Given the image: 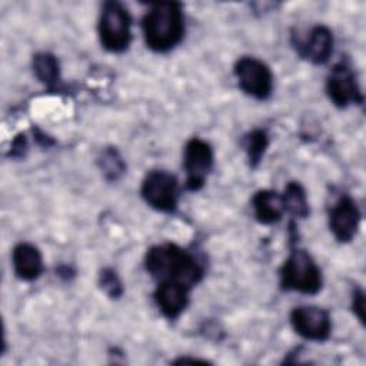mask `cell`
I'll return each instance as SVG.
<instances>
[{
	"instance_id": "cell-1",
	"label": "cell",
	"mask_w": 366,
	"mask_h": 366,
	"mask_svg": "<svg viewBox=\"0 0 366 366\" xmlns=\"http://www.w3.org/2000/svg\"><path fill=\"white\" fill-rule=\"evenodd\" d=\"M146 272L156 280H174L189 287L204 276V267L190 252L174 243L152 246L144 256Z\"/></svg>"
},
{
	"instance_id": "cell-2",
	"label": "cell",
	"mask_w": 366,
	"mask_h": 366,
	"mask_svg": "<svg viewBox=\"0 0 366 366\" xmlns=\"http://www.w3.org/2000/svg\"><path fill=\"white\" fill-rule=\"evenodd\" d=\"M143 37L147 47L156 53L173 50L184 36L183 7L177 1L150 4L142 20Z\"/></svg>"
},
{
	"instance_id": "cell-3",
	"label": "cell",
	"mask_w": 366,
	"mask_h": 366,
	"mask_svg": "<svg viewBox=\"0 0 366 366\" xmlns=\"http://www.w3.org/2000/svg\"><path fill=\"white\" fill-rule=\"evenodd\" d=\"M280 287L286 292L316 295L322 289V270L305 249L295 247L279 270Z\"/></svg>"
},
{
	"instance_id": "cell-4",
	"label": "cell",
	"mask_w": 366,
	"mask_h": 366,
	"mask_svg": "<svg viewBox=\"0 0 366 366\" xmlns=\"http://www.w3.org/2000/svg\"><path fill=\"white\" fill-rule=\"evenodd\" d=\"M99 39L110 53H123L132 41V17L119 1H106L99 19Z\"/></svg>"
},
{
	"instance_id": "cell-5",
	"label": "cell",
	"mask_w": 366,
	"mask_h": 366,
	"mask_svg": "<svg viewBox=\"0 0 366 366\" xmlns=\"http://www.w3.org/2000/svg\"><path fill=\"white\" fill-rule=\"evenodd\" d=\"M140 194L152 209L172 213L179 203L177 179L166 170H152L142 182Z\"/></svg>"
},
{
	"instance_id": "cell-6",
	"label": "cell",
	"mask_w": 366,
	"mask_h": 366,
	"mask_svg": "<svg viewBox=\"0 0 366 366\" xmlns=\"http://www.w3.org/2000/svg\"><path fill=\"white\" fill-rule=\"evenodd\" d=\"M237 84L247 96L266 100L273 92V74L266 63L256 57L243 56L233 67Z\"/></svg>"
},
{
	"instance_id": "cell-7",
	"label": "cell",
	"mask_w": 366,
	"mask_h": 366,
	"mask_svg": "<svg viewBox=\"0 0 366 366\" xmlns=\"http://www.w3.org/2000/svg\"><path fill=\"white\" fill-rule=\"evenodd\" d=\"M326 93L330 102L339 109H346L350 104H362L365 100L356 74L346 60H340L329 71Z\"/></svg>"
},
{
	"instance_id": "cell-8",
	"label": "cell",
	"mask_w": 366,
	"mask_h": 366,
	"mask_svg": "<svg viewBox=\"0 0 366 366\" xmlns=\"http://www.w3.org/2000/svg\"><path fill=\"white\" fill-rule=\"evenodd\" d=\"M213 149L199 137L190 139L183 152V169L186 172V189L190 192L200 190L213 167Z\"/></svg>"
},
{
	"instance_id": "cell-9",
	"label": "cell",
	"mask_w": 366,
	"mask_h": 366,
	"mask_svg": "<svg viewBox=\"0 0 366 366\" xmlns=\"http://www.w3.org/2000/svg\"><path fill=\"white\" fill-rule=\"evenodd\" d=\"M293 330L306 340L325 342L332 333V319L327 310L317 306H297L290 312Z\"/></svg>"
},
{
	"instance_id": "cell-10",
	"label": "cell",
	"mask_w": 366,
	"mask_h": 366,
	"mask_svg": "<svg viewBox=\"0 0 366 366\" xmlns=\"http://www.w3.org/2000/svg\"><path fill=\"white\" fill-rule=\"evenodd\" d=\"M292 43L297 53L313 64H325L333 53V34L323 24L313 26L305 36L292 34Z\"/></svg>"
},
{
	"instance_id": "cell-11",
	"label": "cell",
	"mask_w": 366,
	"mask_h": 366,
	"mask_svg": "<svg viewBox=\"0 0 366 366\" xmlns=\"http://www.w3.org/2000/svg\"><path fill=\"white\" fill-rule=\"evenodd\" d=\"M360 223V210L356 202L342 194L329 209V227L335 239L340 243H349L357 233Z\"/></svg>"
},
{
	"instance_id": "cell-12",
	"label": "cell",
	"mask_w": 366,
	"mask_h": 366,
	"mask_svg": "<svg viewBox=\"0 0 366 366\" xmlns=\"http://www.w3.org/2000/svg\"><path fill=\"white\" fill-rule=\"evenodd\" d=\"M189 286L174 280L159 282L153 296L164 317L173 320L182 315L189 305Z\"/></svg>"
},
{
	"instance_id": "cell-13",
	"label": "cell",
	"mask_w": 366,
	"mask_h": 366,
	"mask_svg": "<svg viewBox=\"0 0 366 366\" xmlns=\"http://www.w3.org/2000/svg\"><path fill=\"white\" fill-rule=\"evenodd\" d=\"M11 264L16 276L26 282L36 280L43 272V257L40 250L34 244L26 242L14 246Z\"/></svg>"
},
{
	"instance_id": "cell-14",
	"label": "cell",
	"mask_w": 366,
	"mask_h": 366,
	"mask_svg": "<svg viewBox=\"0 0 366 366\" xmlns=\"http://www.w3.org/2000/svg\"><path fill=\"white\" fill-rule=\"evenodd\" d=\"M252 209L254 217L262 224H273L277 223L283 213V203L282 196L274 190H259L252 197Z\"/></svg>"
},
{
	"instance_id": "cell-15",
	"label": "cell",
	"mask_w": 366,
	"mask_h": 366,
	"mask_svg": "<svg viewBox=\"0 0 366 366\" xmlns=\"http://www.w3.org/2000/svg\"><path fill=\"white\" fill-rule=\"evenodd\" d=\"M280 196L285 212H289L292 216L299 219H306L309 216L310 207L306 190L299 182H289Z\"/></svg>"
},
{
	"instance_id": "cell-16",
	"label": "cell",
	"mask_w": 366,
	"mask_h": 366,
	"mask_svg": "<svg viewBox=\"0 0 366 366\" xmlns=\"http://www.w3.org/2000/svg\"><path fill=\"white\" fill-rule=\"evenodd\" d=\"M33 73L37 80L47 87H51L60 81V64L54 54L49 51H40L33 56Z\"/></svg>"
},
{
	"instance_id": "cell-17",
	"label": "cell",
	"mask_w": 366,
	"mask_h": 366,
	"mask_svg": "<svg viewBox=\"0 0 366 366\" xmlns=\"http://www.w3.org/2000/svg\"><path fill=\"white\" fill-rule=\"evenodd\" d=\"M242 147L246 153L247 163L252 169L257 167L269 147V136L263 129H254L242 139Z\"/></svg>"
},
{
	"instance_id": "cell-18",
	"label": "cell",
	"mask_w": 366,
	"mask_h": 366,
	"mask_svg": "<svg viewBox=\"0 0 366 366\" xmlns=\"http://www.w3.org/2000/svg\"><path fill=\"white\" fill-rule=\"evenodd\" d=\"M99 169L109 182H116L126 172V163L116 147H106L97 157Z\"/></svg>"
},
{
	"instance_id": "cell-19",
	"label": "cell",
	"mask_w": 366,
	"mask_h": 366,
	"mask_svg": "<svg viewBox=\"0 0 366 366\" xmlns=\"http://www.w3.org/2000/svg\"><path fill=\"white\" fill-rule=\"evenodd\" d=\"M99 286L110 299H119L123 295V283L116 270L112 267H104L100 272Z\"/></svg>"
},
{
	"instance_id": "cell-20",
	"label": "cell",
	"mask_w": 366,
	"mask_h": 366,
	"mask_svg": "<svg viewBox=\"0 0 366 366\" xmlns=\"http://www.w3.org/2000/svg\"><path fill=\"white\" fill-rule=\"evenodd\" d=\"M352 309L360 323H365V293L362 289H355L352 295Z\"/></svg>"
},
{
	"instance_id": "cell-21",
	"label": "cell",
	"mask_w": 366,
	"mask_h": 366,
	"mask_svg": "<svg viewBox=\"0 0 366 366\" xmlns=\"http://www.w3.org/2000/svg\"><path fill=\"white\" fill-rule=\"evenodd\" d=\"M27 150V139L24 134H19L13 143H11V150H10V154L13 157H23L24 153Z\"/></svg>"
},
{
	"instance_id": "cell-22",
	"label": "cell",
	"mask_w": 366,
	"mask_h": 366,
	"mask_svg": "<svg viewBox=\"0 0 366 366\" xmlns=\"http://www.w3.org/2000/svg\"><path fill=\"white\" fill-rule=\"evenodd\" d=\"M173 363L176 365H182V363H207L206 360H200V359H189V357H180L176 359Z\"/></svg>"
}]
</instances>
